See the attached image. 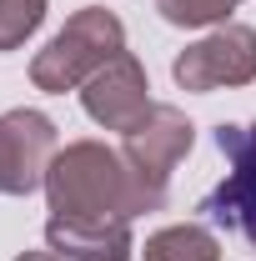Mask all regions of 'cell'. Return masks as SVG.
Segmentation results:
<instances>
[{"label": "cell", "mask_w": 256, "mask_h": 261, "mask_svg": "<svg viewBox=\"0 0 256 261\" xmlns=\"http://www.w3.org/2000/svg\"><path fill=\"white\" fill-rule=\"evenodd\" d=\"M221 151L236 156V176L231 186L211 196L201 211L221 226H236L256 241V130H221Z\"/></svg>", "instance_id": "obj_1"}]
</instances>
